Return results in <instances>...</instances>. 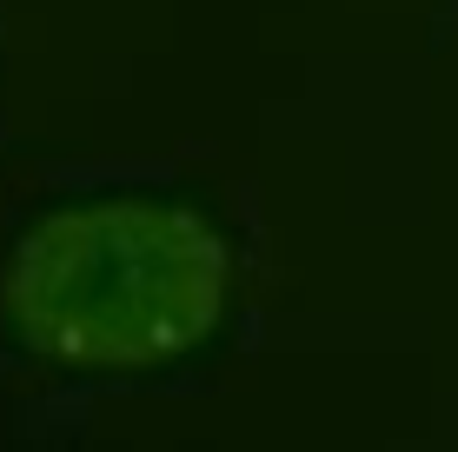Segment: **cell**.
I'll use <instances>...</instances> for the list:
<instances>
[{
    "instance_id": "1",
    "label": "cell",
    "mask_w": 458,
    "mask_h": 452,
    "mask_svg": "<svg viewBox=\"0 0 458 452\" xmlns=\"http://www.w3.org/2000/svg\"><path fill=\"white\" fill-rule=\"evenodd\" d=\"M226 240L166 200L47 213L0 267V320L27 353L81 372H140L193 353L226 306Z\"/></svg>"
}]
</instances>
